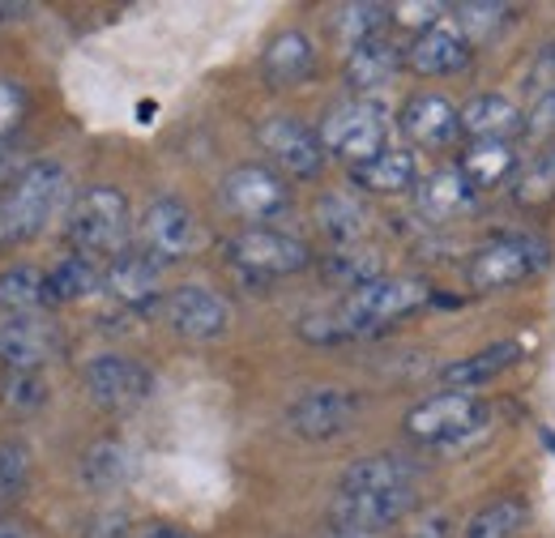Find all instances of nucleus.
Wrapping results in <instances>:
<instances>
[{"label":"nucleus","mask_w":555,"mask_h":538,"mask_svg":"<svg viewBox=\"0 0 555 538\" xmlns=\"http://www.w3.org/2000/svg\"><path fill=\"white\" fill-rule=\"evenodd\" d=\"M427 282L418 278H376L359 291H350L338 308H325V312H312L299 321V337L308 342H321V346H334V342H350V337L363 334H380L385 325L402 321L418 312L427 304Z\"/></svg>","instance_id":"1"},{"label":"nucleus","mask_w":555,"mask_h":538,"mask_svg":"<svg viewBox=\"0 0 555 538\" xmlns=\"http://www.w3.org/2000/svg\"><path fill=\"white\" fill-rule=\"evenodd\" d=\"M129 231H133V214L129 197L112 184H94L86 193H77L69 205V235L73 253L99 261V257H120L129 248Z\"/></svg>","instance_id":"2"},{"label":"nucleus","mask_w":555,"mask_h":538,"mask_svg":"<svg viewBox=\"0 0 555 538\" xmlns=\"http://www.w3.org/2000/svg\"><path fill=\"white\" fill-rule=\"evenodd\" d=\"M69 193H73L69 171H65L56 158L30 163V167L13 180L9 197H4V209H0L4 235H9V240H35V235L61 214V205L69 202Z\"/></svg>","instance_id":"3"},{"label":"nucleus","mask_w":555,"mask_h":538,"mask_svg":"<svg viewBox=\"0 0 555 538\" xmlns=\"http://www.w3.org/2000/svg\"><path fill=\"white\" fill-rule=\"evenodd\" d=\"M552 261V244L534 231H517V235H500V240H487L483 248L470 253L466 261V282L491 295V291H508L526 278H534L539 269H547Z\"/></svg>","instance_id":"4"},{"label":"nucleus","mask_w":555,"mask_h":538,"mask_svg":"<svg viewBox=\"0 0 555 538\" xmlns=\"http://www.w3.org/2000/svg\"><path fill=\"white\" fill-rule=\"evenodd\" d=\"M491 410L479 394L470 389H444L436 398H423L406 410V432L415 436L418 445H431V449H449V445H462L470 440L475 432H483Z\"/></svg>","instance_id":"5"},{"label":"nucleus","mask_w":555,"mask_h":538,"mask_svg":"<svg viewBox=\"0 0 555 538\" xmlns=\"http://www.w3.org/2000/svg\"><path fill=\"white\" fill-rule=\"evenodd\" d=\"M321 141L334 158H343L350 167L376 158L380 150H389V112L380 103L367 99H350L343 107H334L321 125Z\"/></svg>","instance_id":"6"},{"label":"nucleus","mask_w":555,"mask_h":538,"mask_svg":"<svg viewBox=\"0 0 555 538\" xmlns=\"http://www.w3.org/2000/svg\"><path fill=\"white\" fill-rule=\"evenodd\" d=\"M227 261L244 273H257V278H286V273H304L312 266V248L286 231L244 227L240 235L227 240Z\"/></svg>","instance_id":"7"},{"label":"nucleus","mask_w":555,"mask_h":538,"mask_svg":"<svg viewBox=\"0 0 555 538\" xmlns=\"http://www.w3.org/2000/svg\"><path fill=\"white\" fill-rule=\"evenodd\" d=\"M81 381H86L90 402L103 406V410H116V414L138 410L154 394L150 368L138 363V359H129V355H99V359H90Z\"/></svg>","instance_id":"8"},{"label":"nucleus","mask_w":555,"mask_h":538,"mask_svg":"<svg viewBox=\"0 0 555 538\" xmlns=\"http://www.w3.org/2000/svg\"><path fill=\"white\" fill-rule=\"evenodd\" d=\"M222 205L231 214H240L244 222H270L291 209V189L266 163H244L235 171H227L222 180Z\"/></svg>","instance_id":"9"},{"label":"nucleus","mask_w":555,"mask_h":538,"mask_svg":"<svg viewBox=\"0 0 555 538\" xmlns=\"http://www.w3.org/2000/svg\"><path fill=\"white\" fill-rule=\"evenodd\" d=\"M359 410H363L359 394L321 385V389H308V394H299L295 402L286 406V427L299 440H338V436L350 432Z\"/></svg>","instance_id":"10"},{"label":"nucleus","mask_w":555,"mask_h":538,"mask_svg":"<svg viewBox=\"0 0 555 538\" xmlns=\"http://www.w3.org/2000/svg\"><path fill=\"white\" fill-rule=\"evenodd\" d=\"M257 137H261L266 154L274 158L286 176H295V180H317V176L325 171L330 150H325V141H321V133H317L312 125H304V120H295V116H274V120L261 125Z\"/></svg>","instance_id":"11"},{"label":"nucleus","mask_w":555,"mask_h":538,"mask_svg":"<svg viewBox=\"0 0 555 538\" xmlns=\"http://www.w3.org/2000/svg\"><path fill=\"white\" fill-rule=\"evenodd\" d=\"M197 244V218L180 197H158L141 214V248L158 261L171 266L180 257H189Z\"/></svg>","instance_id":"12"},{"label":"nucleus","mask_w":555,"mask_h":538,"mask_svg":"<svg viewBox=\"0 0 555 538\" xmlns=\"http://www.w3.org/2000/svg\"><path fill=\"white\" fill-rule=\"evenodd\" d=\"M411 509H415V491H359V496L338 491L330 504V526L380 538V530L398 526Z\"/></svg>","instance_id":"13"},{"label":"nucleus","mask_w":555,"mask_h":538,"mask_svg":"<svg viewBox=\"0 0 555 538\" xmlns=\"http://www.w3.org/2000/svg\"><path fill=\"white\" fill-rule=\"evenodd\" d=\"M61 325L39 317V312H26V317H9L0 325V363L4 368H17V372H39L43 363H52L61 355Z\"/></svg>","instance_id":"14"},{"label":"nucleus","mask_w":555,"mask_h":538,"mask_svg":"<svg viewBox=\"0 0 555 538\" xmlns=\"http://www.w3.org/2000/svg\"><path fill=\"white\" fill-rule=\"evenodd\" d=\"M107 295L125 308V312H150L163 299V266L145 253V248H125L120 257H112V266L103 273Z\"/></svg>","instance_id":"15"},{"label":"nucleus","mask_w":555,"mask_h":538,"mask_svg":"<svg viewBox=\"0 0 555 538\" xmlns=\"http://www.w3.org/2000/svg\"><path fill=\"white\" fill-rule=\"evenodd\" d=\"M163 312H167V325L180 337H189V342H214L231 325L227 299L214 295L209 286H176L163 299Z\"/></svg>","instance_id":"16"},{"label":"nucleus","mask_w":555,"mask_h":538,"mask_svg":"<svg viewBox=\"0 0 555 538\" xmlns=\"http://www.w3.org/2000/svg\"><path fill=\"white\" fill-rule=\"evenodd\" d=\"M398 129L423 150H444L462 137V107H453L444 94H415L398 112Z\"/></svg>","instance_id":"17"},{"label":"nucleus","mask_w":555,"mask_h":538,"mask_svg":"<svg viewBox=\"0 0 555 538\" xmlns=\"http://www.w3.org/2000/svg\"><path fill=\"white\" fill-rule=\"evenodd\" d=\"M470 52L475 48L462 39L453 22H436L406 43V68H415L418 77H453L470 65Z\"/></svg>","instance_id":"18"},{"label":"nucleus","mask_w":555,"mask_h":538,"mask_svg":"<svg viewBox=\"0 0 555 538\" xmlns=\"http://www.w3.org/2000/svg\"><path fill=\"white\" fill-rule=\"evenodd\" d=\"M402 68H406V48L393 43L389 35H380V39H367V43L350 48L343 73H347V86L354 94H372V90L389 86Z\"/></svg>","instance_id":"19"},{"label":"nucleus","mask_w":555,"mask_h":538,"mask_svg":"<svg viewBox=\"0 0 555 538\" xmlns=\"http://www.w3.org/2000/svg\"><path fill=\"white\" fill-rule=\"evenodd\" d=\"M317 73V48L304 30H282L261 52V77L274 90H295Z\"/></svg>","instance_id":"20"},{"label":"nucleus","mask_w":555,"mask_h":538,"mask_svg":"<svg viewBox=\"0 0 555 538\" xmlns=\"http://www.w3.org/2000/svg\"><path fill=\"white\" fill-rule=\"evenodd\" d=\"M526 133V112L504 94H475L462 107V137L470 141H508Z\"/></svg>","instance_id":"21"},{"label":"nucleus","mask_w":555,"mask_h":538,"mask_svg":"<svg viewBox=\"0 0 555 538\" xmlns=\"http://www.w3.org/2000/svg\"><path fill=\"white\" fill-rule=\"evenodd\" d=\"M338 491H347V496H359V491H415V462H406L402 453L354 458L338 478Z\"/></svg>","instance_id":"22"},{"label":"nucleus","mask_w":555,"mask_h":538,"mask_svg":"<svg viewBox=\"0 0 555 538\" xmlns=\"http://www.w3.org/2000/svg\"><path fill=\"white\" fill-rule=\"evenodd\" d=\"M350 180H354V189H363L372 197H398V193H411L418 184V163L411 150L389 145L376 158L350 167Z\"/></svg>","instance_id":"23"},{"label":"nucleus","mask_w":555,"mask_h":538,"mask_svg":"<svg viewBox=\"0 0 555 538\" xmlns=\"http://www.w3.org/2000/svg\"><path fill=\"white\" fill-rule=\"evenodd\" d=\"M513 363H521V346L508 337V342H491L483 350H475V355H466V359H453V363H444L440 368V385L444 389H479L487 381H495L500 372H508Z\"/></svg>","instance_id":"24"},{"label":"nucleus","mask_w":555,"mask_h":538,"mask_svg":"<svg viewBox=\"0 0 555 538\" xmlns=\"http://www.w3.org/2000/svg\"><path fill=\"white\" fill-rule=\"evenodd\" d=\"M517 167L521 163H517V150L508 141H470L466 154H462V163H457V171L470 180L475 193L500 189L504 180L517 176Z\"/></svg>","instance_id":"25"},{"label":"nucleus","mask_w":555,"mask_h":538,"mask_svg":"<svg viewBox=\"0 0 555 538\" xmlns=\"http://www.w3.org/2000/svg\"><path fill=\"white\" fill-rule=\"evenodd\" d=\"M475 189H470V180L457 171V167H444V171H431L423 184H418V209L427 214V218H436V222H449V218H457V214H466L470 205H475Z\"/></svg>","instance_id":"26"},{"label":"nucleus","mask_w":555,"mask_h":538,"mask_svg":"<svg viewBox=\"0 0 555 538\" xmlns=\"http://www.w3.org/2000/svg\"><path fill=\"white\" fill-rule=\"evenodd\" d=\"M129 474H133V458L120 440H94L77 462V478L90 491H116L129 483Z\"/></svg>","instance_id":"27"},{"label":"nucleus","mask_w":555,"mask_h":538,"mask_svg":"<svg viewBox=\"0 0 555 538\" xmlns=\"http://www.w3.org/2000/svg\"><path fill=\"white\" fill-rule=\"evenodd\" d=\"M103 286V273L99 261L69 253L65 261H56V269L48 273V304H77V299H90L94 291Z\"/></svg>","instance_id":"28"},{"label":"nucleus","mask_w":555,"mask_h":538,"mask_svg":"<svg viewBox=\"0 0 555 538\" xmlns=\"http://www.w3.org/2000/svg\"><path fill=\"white\" fill-rule=\"evenodd\" d=\"M48 304V273L35 266H9L0 269V308L9 317H26L39 312Z\"/></svg>","instance_id":"29"},{"label":"nucleus","mask_w":555,"mask_h":538,"mask_svg":"<svg viewBox=\"0 0 555 538\" xmlns=\"http://www.w3.org/2000/svg\"><path fill=\"white\" fill-rule=\"evenodd\" d=\"M317 222H321V231H325L338 248H350V244L363 235L367 214H363V205L354 202L350 193H325V197L317 202Z\"/></svg>","instance_id":"30"},{"label":"nucleus","mask_w":555,"mask_h":538,"mask_svg":"<svg viewBox=\"0 0 555 538\" xmlns=\"http://www.w3.org/2000/svg\"><path fill=\"white\" fill-rule=\"evenodd\" d=\"M526 500H517V496H495V500H487L483 509L466 522V530L462 538H513L521 526H526Z\"/></svg>","instance_id":"31"},{"label":"nucleus","mask_w":555,"mask_h":538,"mask_svg":"<svg viewBox=\"0 0 555 538\" xmlns=\"http://www.w3.org/2000/svg\"><path fill=\"white\" fill-rule=\"evenodd\" d=\"M508 17H517V9L513 4H491V0H470V4H457V30H462V39L475 48V43H491L495 35H504L513 22Z\"/></svg>","instance_id":"32"},{"label":"nucleus","mask_w":555,"mask_h":538,"mask_svg":"<svg viewBox=\"0 0 555 538\" xmlns=\"http://www.w3.org/2000/svg\"><path fill=\"white\" fill-rule=\"evenodd\" d=\"M389 22H393V4H343L334 13V30L338 39H347V52L367 39H380Z\"/></svg>","instance_id":"33"},{"label":"nucleus","mask_w":555,"mask_h":538,"mask_svg":"<svg viewBox=\"0 0 555 538\" xmlns=\"http://www.w3.org/2000/svg\"><path fill=\"white\" fill-rule=\"evenodd\" d=\"M513 202L521 205V209L555 202V145H547V150L513 180Z\"/></svg>","instance_id":"34"},{"label":"nucleus","mask_w":555,"mask_h":538,"mask_svg":"<svg viewBox=\"0 0 555 538\" xmlns=\"http://www.w3.org/2000/svg\"><path fill=\"white\" fill-rule=\"evenodd\" d=\"M325 278L347 286V291H359V286H367V282H376L385 273H380V257L376 253H363V248L350 244V248H338L334 257H325Z\"/></svg>","instance_id":"35"},{"label":"nucleus","mask_w":555,"mask_h":538,"mask_svg":"<svg viewBox=\"0 0 555 538\" xmlns=\"http://www.w3.org/2000/svg\"><path fill=\"white\" fill-rule=\"evenodd\" d=\"M0 398L9 410H22V414H30V410H39V406L48 402V381L39 376V372H17V368H4L0 372Z\"/></svg>","instance_id":"36"},{"label":"nucleus","mask_w":555,"mask_h":538,"mask_svg":"<svg viewBox=\"0 0 555 538\" xmlns=\"http://www.w3.org/2000/svg\"><path fill=\"white\" fill-rule=\"evenodd\" d=\"M30 478V453L17 440L0 445V496H17Z\"/></svg>","instance_id":"37"},{"label":"nucleus","mask_w":555,"mask_h":538,"mask_svg":"<svg viewBox=\"0 0 555 538\" xmlns=\"http://www.w3.org/2000/svg\"><path fill=\"white\" fill-rule=\"evenodd\" d=\"M526 133L555 145V90L534 94V103H530V112H526Z\"/></svg>","instance_id":"38"},{"label":"nucleus","mask_w":555,"mask_h":538,"mask_svg":"<svg viewBox=\"0 0 555 538\" xmlns=\"http://www.w3.org/2000/svg\"><path fill=\"white\" fill-rule=\"evenodd\" d=\"M26 116V90L13 81H0V141L13 133Z\"/></svg>","instance_id":"39"},{"label":"nucleus","mask_w":555,"mask_h":538,"mask_svg":"<svg viewBox=\"0 0 555 538\" xmlns=\"http://www.w3.org/2000/svg\"><path fill=\"white\" fill-rule=\"evenodd\" d=\"M530 90H555V43L543 52V56H534V68H530Z\"/></svg>","instance_id":"40"},{"label":"nucleus","mask_w":555,"mask_h":538,"mask_svg":"<svg viewBox=\"0 0 555 538\" xmlns=\"http://www.w3.org/2000/svg\"><path fill=\"white\" fill-rule=\"evenodd\" d=\"M406 538H453V522H449V513H427Z\"/></svg>","instance_id":"41"},{"label":"nucleus","mask_w":555,"mask_h":538,"mask_svg":"<svg viewBox=\"0 0 555 538\" xmlns=\"http://www.w3.org/2000/svg\"><path fill=\"white\" fill-rule=\"evenodd\" d=\"M125 530H129V522L120 513H103L99 522H90V535L86 538H125Z\"/></svg>","instance_id":"42"},{"label":"nucleus","mask_w":555,"mask_h":538,"mask_svg":"<svg viewBox=\"0 0 555 538\" xmlns=\"http://www.w3.org/2000/svg\"><path fill=\"white\" fill-rule=\"evenodd\" d=\"M138 538H193V535H184V530H176V526H150V530H141Z\"/></svg>","instance_id":"43"},{"label":"nucleus","mask_w":555,"mask_h":538,"mask_svg":"<svg viewBox=\"0 0 555 538\" xmlns=\"http://www.w3.org/2000/svg\"><path fill=\"white\" fill-rule=\"evenodd\" d=\"M30 13V4H0V22L9 26V22H17V17H26Z\"/></svg>","instance_id":"44"},{"label":"nucleus","mask_w":555,"mask_h":538,"mask_svg":"<svg viewBox=\"0 0 555 538\" xmlns=\"http://www.w3.org/2000/svg\"><path fill=\"white\" fill-rule=\"evenodd\" d=\"M325 538H376V535H354V530H330Z\"/></svg>","instance_id":"45"},{"label":"nucleus","mask_w":555,"mask_h":538,"mask_svg":"<svg viewBox=\"0 0 555 538\" xmlns=\"http://www.w3.org/2000/svg\"><path fill=\"white\" fill-rule=\"evenodd\" d=\"M0 530H4V526H0Z\"/></svg>","instance_id":"46"}]
</instances>
